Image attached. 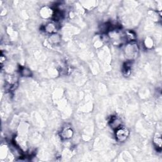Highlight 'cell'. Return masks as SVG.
<instances>
[{
    "instance_id": "6da1fadb",
    "label": "cell",
    "mask_w": 162,
    "mask_h": 162,
    "mask_svg": "<svg viewBox=\"0 0 162 162\" xmlns=\"http://www.w3.org/2000/svg\"><path fill=\"white\" fill-rule=\"evenodd\" d=\"M139 51V48L138 44H135L134 43L131 42L126 45L125 48V53L127 59L128 61H132L134 59L138 56Z\"/></svg>"
},
{
    "instance_id": "7a4b0ae2",
    "label": "cell",
    "mask_w": 162,
    "mask_h": 162,
    "mask_svg": "<svg viewBox=\"0 0 162 162\" xmlns=\"http://www.w3.org/2000/svg\"><path fill=\"white\" fill-rule=\"evenodd\" d=\"M130 131L128 128L121 126L115 130V138L118 142L122 143L126 141L129 136Z\"/></svg>"
},
{
    "instance_id": "3957f363",
    "label": "cell",
    "mask_w": 162,
    "mask_h": 162,
    "mask_svg": "<svg viewBox=\"0 0 162 162\" xmlns=\"http://www.w3.org/2000/svg\"><path fill=\"white\" fill-rule=\"evenodd\" d=\"M54 13H55V11L49 6H44L41 8L40 11V15L43 19H49L52 17Z\"/></svg>"
},
{
    "instance_id": "277c9868",
    "label": "cell",
    "mask_w": 162,
    "mask_h": 162,
    "mask_svg": "<svg viewBox=\"0 0 162 162\" xmlns=\"http://www.w3.org/2000/svg\"><path fill=\"white\" fill-rule=\"evenodd\" d=\"M109 125L113 129L116 130L122 126V121L117 116H111L109 120Z\"/></svg>"
},
{
    "instance_id": "5b68a950",
    "label": "cell",
    "mask_w": 162,
    "mask_h": 162,
    "mask_svg": "<svg viewBox=\"0 0 162 162\" xmlns=\"http://www.w3.org/2000/svg\"><path fill=\"white\" fill-rule=\"evenodd\" d=\"M74 134V131L71 127H66L60 132V136L64 139H69L71 138Z\"/></svg>"
},
{
    "instance_id": "8992f818",
    "label": "cell",
    "mask_w": 162,
    "mask_h": 162,
    "mask_svg": "<svg viewBox=\"0 0 162 162\" xmlns=\"http://www.w3.org/2000/svg\"><path fill=\"white\" fill-rule=\"evenodd\" d=\"M45 31L49 33V34H56V32L57 30V25L55 22H51L46 25L44 27Z\"/></svg>"
},
{
    "instance_id": "52a82bcc",
    "label": "cell",
    "mask_w": 162,
    "mask_h": 162,
    "mask_svg": "<svg viewBox=\"0 0 162 162\" xmlns=\"http://www.w3.org/2000/svg\"><path fill=\"white\" fill-rule=\"evenodd\" d=\"M60 41H61L60 36L56 34H51L50 37H49V41H50V43L54 44H56L58 43H59L60 42Z\"/></svg>"
},
{
    "instance_id": "ba28073f",
    "label": "cell",
    "mask_w": 162,
    "mask_h": 162,
    "mask_svg": "<svg viewBox=\"0 0 162 162\" xmlns=\"http://www.w3.org/2000/svg\"><path fill=\"white\" fill-rule=\"evenodd\" d=\"M131 63L130 61H127V63L124 64L123 66V74H125L127 76L129 75L131 73Z\"/></svg>"
},
{
    "instance_id": "9c48e42d",
    "label": "cell",
    "mask_w": 162,
    "mask_h": 162,
    "mask_svg": "<svg viewBox=\"0 0 162 162\" xmlns=\"http://www.w3.org/2000/svg\"><path fill=\"white\" fill-rule=\"evenodd\" d=\"M126 39H127L128 41H131V42H133L136 39V35L134 32L131 31H126Z\"/></svg>"
},
{
    "instance_id": "30bf717a",
    "label": "cell",
    "mask_w": 162,
    "mask_h": 162,
    "mask_svg": "<svg viewBox=\"0 0 162 162\" xmlns=\"http://www.w3.org/2000/svg\"><path fill=\"white\" fill-rule=\"evenodd\" d=\"M154 144L155 146L157 147V148H158L161 149V136L158 134H156L155 138H154Z\"/></svg>"
},
{
    "instance_id": "8fae6325",
    "label": "cell",
    "mask_w": 162,
    "mask_h": 162,
    "mask_svg": "<svg viewBox=\"0 0 162 162\" xmlns=\"http://www.w3.org/2000/svg\"><path fill=\"white\" fill-rule=\"evenodd\" d=\"M21 74L24 77H30L32 75L31 70L27 68H23L21 70Z\"/></svg>"
},
{
    "instance_id": "7c38bea8",
    "label": "cell",
    "mask_w": 162,
    "mask_h": 162,
    "mask_svg": "<svg viewBox=\"0 0 162 162\" xmlns=\"http://www.w3.org/2000/svg\"><path fill=\"white\" fill-rule=\"evenodd\" d=\"M146 46L148 48H151L153 46V41L151 40L149 41H146Z\"/></svg>"
}]
</instances>
